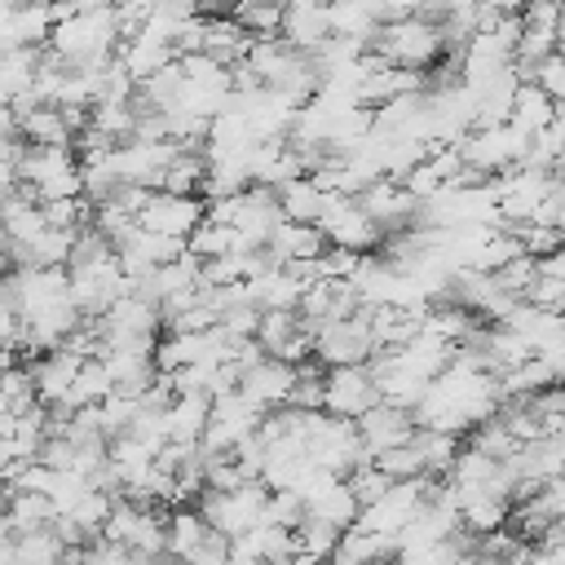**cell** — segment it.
Listing matches in <instances>:
<instances>
[{"instance_id":"1","label":"cell","mask_w":565,"mask_h":565,"mask_svg":"<svg viewBox=\"0 0 565 565\" xmlns=\"http://www.w3.org/2000/svg\"><path fill=\"white\" fill-rule=\"evenodd\" d=\"M119 22H115V4H79L75 18L57 22L49 35V53H57L71 71H93L115 62L119 53Z\"/></svg>"},{"instance_id":"2","label":"cell","mask_w":565,"mask_h":565,"mask_svg":"<svg viewBox=\"0 0 565 565\" xmlns=\"http://www.w3.org/2000/svg\"><path fill=\"white\" fill-rule=\"evenodd\" d=\"M371 53L380 62H388V66L419 71L424 75V66H433L446 53V40H441V26L415 9V18H402V22L380 26V35L371 40Z\"/></svg>"},{"instance_id":"3","label":"cell","mask_w":565,"mask_h":565,"mask_svg":"<svg viewBox=\"0 0 565 565\" xmlns=\"http://www.w3.org/2000/svg\"><path fill=\"white\" fill-rule=\"evenodd\" d=\"M71 274V300L84 318H102L115 300H124L132 291L128 274L119 269V256L106 252V256H93V260H79V265H66Z\"/></svg>"},{"instance_id":"4","label":"cell","mask_w":565,"mask_h":565,"mask_svg":"<svg viewBox=\"0 0 565 565\" xmlns=\"http://www.w3.org/2000/svg\"><path fill=\"white\" fill-rule=\"evenodd\" d=\"M265 503H269V490L260 486V481H252V486H238V490H230V494H199V516L221 534V539H243L247 530H256V525H265Z\"/></svg>"},{"instance_id":"5","label":"cell","mask_w":565,"mask_h":565,"mask_svg":"<svg viewBox=\"0 0 565 565\" xmlns=\"http://www.w3.org/2000/svg\"><path fill=\"white\" fill-rule=\"evenodd\" d=\"M313 358L331 366H366L375 358V335H371V309H358L353 318H335L313 335Z\"/></svg>"},{"instance_id":"6","label":"cell","mask_w":565,"mask_h":565,"mask_svg":"<svg viewBox=\"0 0 565 565\" xmlns=\"http://www.w3.org/2000/svg\"><path fill=\"white\" fill-rule=\"evenodd\" d=\"M371 406H380V388L366 366H331L322 371V415L358 424Z\"/></svg>"},{"instance_id":"7","label":"cell","mask_w":565,"mask_h":565,"mask_svg":"<svg viewBox=\"0 0 565 565\" xmlns=\"http://www.w3.org/2000/svg\"><path fill=\"white\" fill-rule=\"evenodd\" d=\"M265 424V411L252 406L243 393H225L212 402V419H207V433H203V450L207 455H234L247 437H256Z\"/></svg>"},{"instance_id":"8","label":"cell","mask_w":565,"mask_h":565,"mask_svg":"<svg viewBox=\"0 0 565 565\" xmlns=\"http://www.w3.org/2000/svg\"><path fill=\"white\" fill-rule=\"evenodd\" d=\"M318 230H322L327 247H344V252H358V256H366L371 247L384 243L380 225L358 207V199H344V194H331V203H327Z\"/></svg>"},{"instance_id":"9","label":"cell","mask_w":565,"mask_h":565,"mask_svg":"<svg viewBox=\"0 0 565 565\" xmlns=\"http://www.w3.org/2000/svg\"><path fill=\"white\" fill-rule=\"evenodd\" d=\"M207 221V203L199 194H154L150 207L137 216L141 230L159 234V238H172V243H190V234Z\"/></svg>"},{"instance_id":"10","label":"cell","mask_w":565,"mask_h":565,"mask_svg":"<svg viewBox=\"0 0 565 565\" xmlns=\"http://www.w3.org/2000/svg\"><path fill=\"white\" fill-rule=\"evenodd\" d=\"M358 207L380 225V234H384V238H388V234L411 230V225H415V216H419V199H415L402 181H388V177L371 181V185L358 194Z\"/></svg>"},{"instance_id":"11","label":"cell","mask_w":565,"mask_h":565,"mask_svg":"<svg viewBox=\"0 0 565 565\" xmlns=\"http://www.w3.org/2000/svg\"><path fill=\"white\" fill-rule=\"evenodd\" d=\"M415 433H419V428H415V415L402 411V406H388V402L371 406V411L358 419V437H362V450H366L371 459H380L384 450L411 446Z\"/></svg>"},{"instance_id":"12","label":"cell","mask_w":565,"mask_h":565,"mask_svg":"<svg viewBox=\"0 0 565 565\" xmlns=\"http://www.w3.org/2000/svg\"><path fill=\"white\" fill-rule=\"evenodd\" d=\"M291 388H296V366H287V362H278V358H260V362L247 366L243 380H238V393H243L252 406H260L265 415H269V411H282V406L291 402Z\"/></svg>"},{"instance_id":"13","label":"cell","mask_w":565,"mask_h":565,"mask_svg":"<svg viewBox=\"0 0 565 565\" xmlns=\"http://www.w3.org/2000/svg\"><path fill=\"white\" fill-rule=\"evenodd\" d=\"M185 252V243H172V238H159V234H150V230H132L119 247H115V256H119V269L128 274V282H141V278H150L154 269H163L168 260H177Z\"/></svg>"},{"instance_id":"14","label":"cell","mask_w":565,"mask_h":565,"mask_svg":"<svg viewBox=\"0 0 565 565\" xmlns=\"http://www.w3.org/2000/svg\"><path fill=\"white\" fill-rule=\"evenodd\" d=\"M79 366H84V358L71 353L66 344L53 349V353H44V358H35V362H31V380H35V397H40V406H49V411L62 406V402L71 397V388H75Z\"/></svg>"},{"instance_id":"15","label":"cell","mask_w":565,"mask_h":565,"mask_svg":"<svg viewBox=\"0 0 565 565\" xmlns=\"http://www.w3.org/2000/svg\"><path fill=\"white\" fill-rule=\"evenodd\" d=\"M44 230H49L44 207H40L22 185H18L13 194H4V199H0V234H4V247H9V252H18V247L35 243Z\"/></svg>"},{"instance_id":"16","label":"cell","mask_w":565,"mask_h":565,"mask_svg":"<svg viewBox=\"0 0 565 565\" xmlns=\"http://www.w3.org/2000/svg\"><path fill=\"white\" fill-rule=\"evenodd\" d=\"M119 66L137 79V88L150 79V75H159L163 66H172L177 62V44H168V40H159L154 31H137L132 40H124L119 44Z\"/></svg>"},{"instance_id":"17","label":"cell","mask_w":565,"mask_h":565,"mask_svg":"<svg viewBox=\"0 0 565 565\" xmlns=\"http://www.w3.org/2000/svg\"><path fill=\"white\" fill-rule=\"evenodd\" d=\"M282 40L296 53H318L331 40V22H327V4H282Z\"/></svg>"},{"instance_id":"18","label":"cell","mask_w":565,"mask_h":565,"mask_svg":"<svg viewBox=\"0 0 565 565\" xmlns=\"http://www.w3.org/2000/svg\"><path fill=\"white\" fill-rule=\"evenodd\" d=\"M322 252H327L322 230H318V225H296V221H282V225L274 230L269 247H265V256H269L274 265H309V260H318Z\"/></svg>"},{"instance_id":"19","label":"cell","mask_w":565,"mask_h":565,"mask_svg":"<svg viewBox=\"0 0 565 565\" xmlns=\"http://www.w3.org/2000/svg\"><path fill=\"white\" fill-rule=\"evenodd\" d=\"M168 441L177 446H203V433H207V419H212V397L203 393H185V397H172L168 411Z\"/></svg>"},{"instance_id":"20","label":"cell","mask_w":565,"mask_h":565,"mask_svg":"<svg viewBox=\"0 0 565 565\" xmlns=\"http://www.w3.org/2000/svg\"><path fill=\"white\" fill-rule=\"evenodd\" d=\"M561 119V106L534 84V79H525L521 88H516V102H512V115H508V124L521 132V137H539V132H547L552 124Z\"/></svg>"},{"instance_id":"21","label":"cell","mask_w":565,"mask_h":565,"mask_svg":"<svg viewBox=\"0 0 565 565\" xmlns=\"http://www.w3.org/2000/svg\"><path fill=\"white\" fill-rule=\"evenodd\" d=\"M397 556V543L384 539V534H371V530H344L335 552H331V565H393Z\"/></svg>"},{"instance_id":"22","label":"cell","mask_w":565,"mask_h":565,"mask_svg":"<svg viewBox=\"0 0 565 565\" xmlns=\"http://www.w3.org/2000/svg\"><path fill=\"white\" fill-rule=\"evenodd\" d=\"M18 137L26 146H57V150H75V128L66 124L62 106H35L31 115L18 119Z\"/></svg>"},{"instance_id":"23","label":"cell","mask_w":565,"mask_h":565,"mask_svg":"<svg viewBox=\"0 0 565 565\" xmlns=\"http://www.w3.org/2000/svg\"><path fill=\"white\" fill-rule=\"evenodd\" d=\"M327 22H331V35H344V40H362L371 49V40L380 35L384 18H380V4H327Z\"/></svg>"},{"instance_id":"24","label":"cell","mask_w":565,"mask_h":565,"mask_svg":"<svg viewBox=\"0 0 565 565\" xmlns=\"http://www.w3.org/2000/svg\"><path fill=\"white\" fill-rule=\"evenodd\" d=\"M331 194H322L313 185V177H300L291 185L278 190V207H282V221H296V225H322V212H327Z\"/></svg>"},{"instance_id":"25","label":"cell","mask_w":565,"mask_h":565,"mask_svg":"<svg viewBox=\"0 0 565 565\" xmlns=\"http://www.w3.org/2000/svg\"><path fill=\"white\" fill-rule=\"evenodd\" d=\"M411 446H415V455H419V463H424V477L446 481V477H450V468H455V459H459V450H463V437L419 428Z\"/></svg>"},{"instance_id":"26","label":"cell","mask_w":565,"mask_h":565,"mask_svg":"<svg viewBox=\"0 0 565 565\" xmlns=\"http://www.w3.org/2000/svg\"><path fill=\"white\" fill-rule=\"evenodd\" d=\"M305 512L313 516V521H322V525H331V530H353L358 525V516H362V503H358V494L349 490V481H335L327 494H318L313 503H305Z\"/></svg>"},{"instance_id":"27","label":"cell","mask_w":565,"mask_h":565,"mask_svg":"<svg viewBox=\"0 0 565 565\" xmlns=\"http://www.w3.org/2000/svg\"><path fill=\"white\" fill-rule=\"evenodd\" d=\"M40 57H44V49H9V53H0V102L13 106L18 97L31 93Z\"/></svg>"},{"instance_id":"28","label":"cell","mask_w":565,"mask_h":565,"mask_svg":"<svg viewBox=\"0 0 565 565\" xmlns=\"http://www.w3.org/2000/svg\"><path fill=\"white\" fill-rule=\"evenodd\" d=\"M212 525L199 516V508H172L168 512V556L172 561H190L203 543H207Z\"/></svg>"},{"instance_id":"29","label":"cell","mask_w":565,"mask_h":565,"mask_svg":"<svg viewBox=\"0 0 565 565\" xmlns=\"http://www.w3.org/2000/svg\"><path fill=\"white\" fill-rule=\"evenodd\" d=\"M4 521H9V530H13V539L18 534H35V530H49L53 521H57V512H53V503L44 499V494H4Z\"/></svg>"},{"instance_id":"30","label":"cell","mask_w":565,"mask_h":565,"mask_svg":"<svg viewBox=\"0 0 565 565\" xmlns=\"http://www.w3.org/2000/svg\"><path fill=\"white\" fill-rule=\"evenodd\" d=\"M110 512H115V494H106V490H93V494H84L62 521L84 539V543H93V539H102V530H106V521H110Z\"/></svg>"},{"instance_id":"31","label":"cell","mask_w":565,"mask_h":565,"mask_svg":"<svg viewBox=\"0 0 565 565\" xmlns=\"http://www.w3.org/2000/svg\"><path fill=\"white\" fill-rule=\"evenodd\" d=\"M13 552H18V565H71L75 547H66L57 539V530L49 525V530H35V534H18Z\"/></svg>"},{"instance_id":"32","label":"cell","mask_w":565,"mask_h":565,"mask_svg":"<svg viewBox=\"0 0 565 565\" xmlns=\"http://www.w3.org/2000/svg\"><path fill=\"white\" fill-rule=\"evenodd\" d=\"M463 446H472L477 455H486V459H494V463H508L516 450H521V441L508 433V424L494 415V419H486V424H477L472 433H468V441Z\"/></svg>"},{"instance_id":"33","label":"cell","mask_w":565,"mask_h":565,"mask_svg":"<svg viewBox=\"0 0 565 565\" xmlns=\"http://www.w3.org/2000/svg\"><path fill=\"white\" fill-rule=\"evenodd\" d=\"M203 177H207V159H203L199 150H181V154L172 159V168L163 172L159 190H163V194H199V190H203Z\"/></svg>"},{"instance_id":"34","label":"cell","mask_w":565,"mask_h":565,"mask_svg":"<svg viewBox=\"0 0 565 565\" xmlns=\"http://www.w3.org/2000/svg\"><path fill=\"white\" fill-rule=\"evenodd\" d=\"M185 252L194 256V260H216V256H225V252H247L243 247V238H238V230H230V225H212V221H203L194 234H190V243H185Z\"/></svg>"},{"instance_id":"35","label":"cell","mask_w":565,"mask_h":565,"mask_svg":"<svg viewBox=\"0 0 565 565\" xmlns=\"http://www.w3.org/2000/svg\"><path fill=\"white\" fill-rule=\"evenodd\" d=\"M230 18L252 35V40H278L282 35V4H238Z\"/></svg>"},{"instance_id":"36","label":"cell","mask_w":565,"mask_h":565,"mask_svg":"<svg viewBox=\"0 0 565 565\" xmlns=\"http://www.w3.org/2000/svg\"><path fill=\"white\" fill-rule=\"evenodd\" d=\"M296 543H300V556H313V561L331 565V552H335V543H340V530H331V525L305 516V521L296 525Z\"/></svg>"},{"instance_id":"37","label":"cell","mask_w":565,"mask_h":565,"mask_svg":"<svg viewBox=\"0 0 565 565\" xmlns=\"http://www.w3.org/2000/svg\"><path fill=\"white\" fill-rule=\"evenodd\" d=\"M344 481H349V490L358 494V503H362V508H371L375 499H384V494H388V486H393V481H388V472H384L375 459H371V463H362V468H353Z\"/></svg>"},{"instance_id":"38","label":"cell","mask_w":565,"mask_h":565,"mask_svg":"<svg viewBox=\"0 0 565 565\" xmlns=\"http://www.w3.org/2000/svg\"><path fill=\"white\" fill-rule=\"evenodd\" d=\"M79 565H154V561H146V556H137V552H128L119 543L93 539V543L79 547Z\"/></svg>"},{"instance_id":"39","label":"cell","mask_w":565,"mask_h":565,"mask_svg":"<svg viewBox=\"0 0 565 565\" xmlns=\"http://www.w3.org/2000/svg\"><path fill=\"white\" fill-rule=\"evenodd\" d=\"M530 79L556 102V106H565V53H552V57H543L534 71H530Z\"/></svg>"},{"instance_id":"40","label":"cell","mask_w":565,"mask_h":565,"mask_svg":"<svg viewBox=\"0 0 565 565\" xmlns=\"http://www.w3.org/2000/svg\"><path fill=\"white\" fill-rule=\"evenodd\" d=\"M22 335H26V322H22V313H18V305L0 291V349H22Z\"/></svg>"},{"instance_id":"41","label":"cell","mask_w":565,"mask_h":565,"mask_svg":"<svg viewBox=\"0 0 565 565\" xmlns=\"http://www.w3.org/2000/svg\"><path fill=\"white\" fill-rule=\"evenodd\" d=\"M4 141H18V115H13L9 102H0V146Z\"/></svg>"},{"instance_id":"42","label":"cell","mask_w":565,"mask_h":565,"mask_svg":"<svg viewBox=\"0 0 565 565\" xmlns=\"http://www.w3.org/2000/svg\"><path fill=\"white\" fill-rule=\"evenodd\" d=\"M561 119H565V106H561Z\"/></svg>"}]
</instances>
